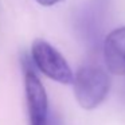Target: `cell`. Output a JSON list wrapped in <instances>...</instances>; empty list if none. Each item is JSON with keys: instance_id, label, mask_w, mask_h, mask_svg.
<instances>
[{"instance_id": "1", "label": "cell", "mask_w": 125, "mask_h": 125, "mask_svg": "<svg viewBox=\"0 0 125 125\" xmlns=\"http://www.w3.org/2000/svg\"><path fill=\"white\" fill-rule=\"evenodd\" d=\"M73 87L79 106L92 110L105 101L110 90V78L105 69L95 65H83L74 75Z\"/></svg>"}, {"instance_id": "2", "label": "cell", "mask_w": 125, "mask_h": 125, "mask_svg": "<svg viewBox=\"0 0 125 125\" xmlns=\"http://www.w3.org/2000/svg\"><path fill=\"white\" fill-rule=\"evenodd\" d=\"M112 0H87L75 16V28L92 50L102 44V34Z\"/></svg>"}, {"instance_id": "3", "label": "cell", "mask_w": 125, "mask_h": 125, "mask_svg": "<svg viewBox=\"0 0 125 125\" xmlns=\"http://www.w3.org/2000/svg\"><path fill=\"white\" fill-rule=\"evenodd\" d=\"M24 92L30 125H49V98L30 57H22Z\"/></svg>"}, {"instance_id": "4", "label": "cell", "mask_w": 125, "mask_h": 125, "mask_svg": "<svg viewBox=\"0 0 125 125\" xmlns=\"http://www.w3.org/2000/svg\"><path fill=\"white\" fill-rule=\"evenodd\" d=\"M30 58L34 67L50 79L63 85L73 83L74 74L66 58L49 42L36 39L31 46Z\"/></svg>"}, {"instance_id": "5", "label": "cell", "mask_w": 125, "mask_h": 125, "mask_svg": "<svg viewBox=\"0 0 125 125\" xmlns=\"http://www.w3.org/2000/svg\"><path fill=\"white\" fill-rule=\"evenodd\" d=\"M102 52L108 70L116 75H125V26L110 31L104 38Z\"/></svg>"}, {"instance_id": "6", "label": "cell", "mask_w": 125, "mask_h": 125, "mask_svg": "<svg viewBox=\"0 0 125 125\" xmlns=\"http://www.w3.org/2000/svg\"><path fill=\"white\" fill-rule=\"evenodd\" d=\"M35 1L39 3L41 6H43V7H52L58 3H62L63 0H35Z\"/></svg>"}]
</instances>
